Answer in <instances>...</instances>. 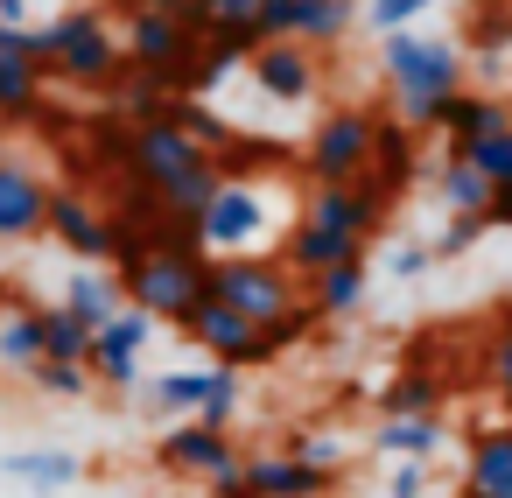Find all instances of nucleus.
Segmentation results:
<instances>
[{
	"label": "nucleus",
	"instance_id": "obj_1",
	"mask_svg": "<svg viewBox=\"0 0 512 498\" xmlns=\"http://www.w3.org/2000/svg\"><path fill=\"white\" fill-rule=\"evenodd\" d=\"M379 78H386V99L393 113L414 127V134H435L442 106L463 92L470 64L449 36H414V29H386V50H379Z\"/></svg>",
	"mask_w": 512,
	"mask_h": 498
},
{
	"label": "nucleus",
	"instance_id": "obj_2",
	"mask_svg": "<svg viewBox=\"0 0 512 498\" xmlns=\"http://www.w3.org/2000/svg\"><path fill=\"white\" fill-rule=\"evenodd\" d=\"M36 36V64H43V78H57V85H71V92H113L120 85V71H127V57H120V22H113V8H64L57 22H43V29H29Z\"/></svg>",
	"mask_w": 512,
	"mask_h": 498
},
{
	"label": "nucleus",
	"instance_id": "obj_3",
	"mask_svg": "<svg viewBox=\"0 0 512 498\" xmlns=\"http://www.w3.org/2000/svg\"><path fill=\"white\" fill-rule=\"evenodd\" d=\"M204 295L232 302L253 323H274L302 302V281L281 267V253H211L204 260Z\"/></svg>",
	"mask_w": 512,
	"mask_h": 498
},
{
	"label": "nucleus",
	"instance_id": "obj_4",
	"mask_svg": "<svg viewBox=\"0 0 512 498\" xmlns=\"http://www.w3.org/2000/svg\"><path fill=\"white\" fill-rule=\"evenodd\" d=\"M274 218H281V211H274L267 176H225L218 197L197 211V225H204V253H253L267 232H288V225H274Z\"/></svg>",
	"mask_w": 512,
	"mask_h": 498
},
{
	"label": "nucleus",
	"instance_id": "obj_5",
	"mask_svg": "<svg viewBox=\"0 0 512 498\" xmlns=\"http://www.w3.org/2000/svg\"><path fill=\"white\" fill-rule=\"evenodd\" d=\"M113 274H120V295H127L141 316H155V323H183L190 302L204 295V260H190V253H162V246L134 253V260L113 267Z\"/></svg>",
	"mask_w": 512,
	"mask_h": 498
},
{
	"label": "nucleus",
	"instance_id": "obj_6",
	"mask_svg": "<svg viewBox=\"0 0 512 498\" xmlns=\"http://www.w3.org/2000/svg\"><path fill=\"white\" fill-rule=\"evenodd\" d=\"M211 498H330L337 491V470L323 463H302L295 449H260V456H239L232 470L204 477Z\"/></svg>",
	"mask_w": 512,
	"mask_h": 498
},
{
	"label": "nucleus",
	"instance_id": "obj_7",
	"mask_svg": "<svg viewBox=\"0 0 512 498\" xmlns=\"http://www.w3.org/2000/svg\"><path fill=\"white\" fill-rule=\"evenodd\" d=\"M372 134H379L372 106H330L309 127V141H302V183H351V176H365Z\"/></svg>",
	"mask_w": 512,
	"mask_h": 498
},
{
	"label": "nucleus",
	"instance_id": "obj_8",
	"mask_svg": "<svg viewBox=\"0 0 512 498\" xmlns=\"http://www.w3.org/2000/svg\"><path fill=\"white\" fill-rule=\"evenodd\" d=\"M211 148H197L176 120H134V127H120V176L134 183V190H162V183H176L183 169H197Z\"/></svg>",
	"mask_w": 512,
	"mask_h": 498
},
{
	"label": "nucleus",
	"instance_id": "obj_9",
	"mask_svg": "<svg viewBox=\"0 0 512 498\" xmlns=\"http://www.w3.org/2000/svg\"><path fill=\"white\" fill-rule=\"evenodd\" d=\"M190 344H204L211 351V365H232V372H260V365H274V351H267V337H260V323L253 316H239L232 302H218V295H197L190 302V316L176 323Z\"/></svg>",
	"mask_w": 512,
	"mask_h": 498
},
{
	"label": "nucleus",
	"instance_id": "obj_10",
	"mask_svg": "<svg viewBox=\"0 0 512 498\" xmlns=\"http://www.w3.org/2000/svg\"><path fill=\"white\" fill-rule=\"evenodd\" d=\"M148 337H155V316H141L134 302H127L120 316H106V323L92 330V351H85L92 386H106V393H141V351H148Z\"/></svg>",
	"mask_w": 512,
	"mask_h": 498
},
{
	"label": "nucleus",
	"instance_id": "obj_11",
	"mask_svg": "<svg viewBox=\"0 0 512 498\" xmlns=\"http://www.w3.org/2000/svg\"><path fill=\"white\" fill-rule=\"evenodd\" d=\"M232 463H239L232 428H211V421H197V414H176V421L162 428V442H155V470H162V477H183V484H204V477H218V470H232Z\"/></svg>",
	"mask_w": 512,
	"mask_h": 498
},
{
	"label": "nucleus",
	"instance_id": "obj_12",
	"mask_svg": "<svg viewBox=\"0 0 512 498\" xmlns=\"http://www.w3.org/2000/svg\"><path fill=\"white\" fill-rule=\"evenodd\" d=\"M302 218H316V225L351 232V239H365V246H372V239L386 232V218H393V197H386L372 176H351V183H309Z\"/></svg>",
	"mask_w": 512,
	"mask_h": 498
},
{
	"label": "nucleus",
	"instance_id": "obj_13",
	"mask_svg": "<svg viewBox=\"0 0 512 498\" xmlns=\"http://www.w3.org/2000/svg\"><path fill=\"white\" fill-rule=\"evenodd\" d=\"M246 78H253L274 106H309V99L323 92V64H316V50H309V43H295V36L260 43V50L246 57Z\"/></svg>",
	"mask_w": 512,
	"mask_h": 498
},
{
	"label": "nucleus",
	"instance_id": "obj_14",
	"mask_svg": "<svg viewBox=\"0 0 512 498\" xmlns=\"http://www.w3.org/2000/svg\"><path fill=\"white\" fill-rule=\"evenodd\" d=\"M43 64H36V36L22 22H0V127H22L43 113Z\"/></svg>",
	"mask_w": 512,
	"mask_h": 498
},
{
	"label": "nucleus",
	"instance_id": "obj_15",
	"mask_svg": "<svg viewBox=\"0 0 512 498\" xmlns=\"http://www.w3.org/2000/svg\"><path fill=\"white\" fill-rule=\"evenodd\" d=\"M43 232H50L78 267H106V260H113V211H99V204L78 197V190H50Z\"/></svg>",
	"mask_w": 512,
	"mask_h": 498
},
{
	"label": "nucleus",
	"instance_id": "obj_16",
	"mask_svg": "<svg viewBox=\"0 0 512 498\" xmlns=\"http://www.w3.org/2000/svg\"><path fill=\"white\" fill-rule=\"evenodd\" d=\"M43 218H50V183H43L29 162L0 155V246L43 239Z\"/></svg>",
	"mask_w": 512,
	"mask_h": 498
},
{
	"label": "nucleus",
	"instance_id": "obj_17",
	"mask_svg": "<svg viewBox=\"0 0 512 498\" xmlns=\"http://www.w3.org/2000/svg\"><path fill=\"white\" fill-rule=\"evenodd\" d=\"M498 127H512V99H498V92H456L449 106H442V120H435V134H442V148L449 155H463L470 141H484V134H498Z\"/></svg>",
	"mask_w": 512,
	"mask_h": 498
},
{
	"label": "nucleus",
	"instance_id": "obj_18",
	"mask_svg": "<svg viewBox=\"0 0 512 498\" xmlns=\"http://www.w3.org/2000/svg\"><path fill=\"white\" fill-rule=\"evenodd\" d=\"M365 176L400 204L407 197V183H414V127L400 120V113H379V134H372V162H365Z\"/></svg>",
	"mask_w": 512,
	"mask_h": 498
},
{
	"label": "nucleus",
	"instance_id": "obj_19",
	"mask_svg": "<svg viewBox=\"0 0 512 498\" xmlns=\"http://www.w3.org/2000/svg\"><path fill=\"white\" fill-rule=\"evenodd\" d=\"M365 288H372V274H365V253H358V260H337V267L309 274L302 281V302L330 323V316H358L365 309Z\"/></svg>",
	"mask_w": 512,
	"mask_h": 498
},
{
	"label": "nucleus",
	"instance_id": "obj_20",
	"mask_svg": "<svg viewBox=\"0 0 512 498\" xmlns=\"http://www.w3.org/2000/svg\"><path fill=\"white\" fill-rule=\"evenodd\" d=\"M463 498H512V428H491V435L470 442Z\"/></svg>",
	"mask_w": 512,
	"mask_h": 498
},
{
	"label": "nucleus",
	"instance_id": "obj_21",
	"mask_svg": "<svg viewBox=\"0 0 512 498\" xmlns=\"http://www.w3.org/2000/svg\"><path fill=\"white\" fill-rule=\"evenodd\" d=\"M358 29V8L351 0H288V36L309 43V50H330Z\"/></svg>",
	"mask_w": 512,
	"mask_h": 498
},
{
	"label": "nucleus",
	"instance_id": "obj_22",
	"mask_svg": "<svg viewBox=\"0 0 512 498\" xmlns=\"http://www.w3.org/2000/svg\"><path fill=\"white\" fill-rule=\"evenodd\" d=\"M0 470H8L15 484H29V491H43V498H50V491H71V484L85 477V463H78L71 449H15Z\"/></svg>",
	"mask_w": 512,
	"mask_h": 498
},
{
	"label": "nucleus",
	"instance_id": "obj_23",
	"mask_svg": "<svg viewBox=\"0 0 512 498\" xmlns=\"http://www.w3.org/2000/svg\"><path fill=\"white\" fill-rule=\"evenodd\" d=\"M64 309L78 316V323H106V316H120L127 309V295H120V274H99V267H78L71 281H64Z\"/></svg>",
	"mask_w": 512,
	"mask_h": 498
},
{
	"label": "nucleus",
	"instance_id": "obj_24",
	"mask_svg": "<svg viewBox=\"0 0 512 498\" xmlns=\"http://www.w3.org/2000/svg\"><path fill=\"white\" fill-rule=\"evenodd\" d=\"M211 372L218 365H204V372H162V379H141V407L148 414H197L204 407V393H211Z\"/></svg>",
	"mask_w": 512,
	"mask_h": 498
},
{
	"label": "nucleus",
	"instance_id": "obj_25",
	"mask_svg": "<svg viewBox=\"0 0 512 498\" xmlns=\"http://www.w3.org/2000/svg\"><path fill=\"white\" fill-rule=\"evenodd\" d=\"M379 456H435L442 449V421L435 414H379V435H372Z\"/></svg>",
	"mask_w": 512,
	"mask_h": 498
},
{
	"label": "nucleus",
	"instance_id": "obj_26",
	"mask_svg": "<svg viewBox=\"0 0 512 498\" xmlns=\"http://www.w3.org/2000/svg\"><path fill=\"white\" fill-rule=\"evenodd\" d=\"M43 358V309H0V372H29Z\"/></svg>",
	"mask_w": 512,
	"mask_h": 498
},
{
	"label": "nucleus",
	"instance_id": "obj_27",
	"mask_svg": "<svg viewBox=\"0 0 512 498\" xmlns=\"http://www.w3.org/2000/svg\"><path fill=\"white\" fill-rule=\"evenodd\" d=\"M162 120H176V127H183V134H190L197 148H211V155H218V148L232 141V120H218V113H211V99H190V92H176Z\"/></svg>",
	"mask_w": 512,
	"mask_h": 498
},
{
	"label": "nucleus",
	"instance_id": "obj_28",
	"mask_svg": "<svg viewBox=\"0 0 512 498\" xmlns=\"http://www.w3.org/2000/svg\"><path fill=\"white\" fill-rule=\"evenodd\" d=\"M435 197H442V211H484V197H491V176H477L463 155H449V162L435 169Z\"/></svg>",
	"mask_w": 512,
	"mask_h": 498
},
{
	"label": "nucleus",
	"instance_id": "obj_29",
	"mask_svg": "<svg viewBox=\"0 0 512 498\" xmlns=\"http://www.w3.org/2000/svg\"><path fill=\"white\" fill-rule=\"evenodd\" d=\"M22 379H29L36 393H50V400H85V393H92V372H85L78 358H36Z\"/></svg>",
	"mask_w": 512,
	"mask_h": 498
},
{
	"label": "nucleus",
	"instance_id": "obj_30",
	"mask_svg": "<svg viewBox=\"0 0 512 498\" xmlns=\"http://www.w3.org/2000/svg\"><path fill=\"white\" fill-rule=\"evenodd\" d=\"M435 407H442V379L435 372H400L379 393V414H435Z\"/></svg>",
	"mask_w": 512,
	"mask_h": 498
},
{
	"label": "nucleus",
	"instance_id": "obj_31",
	"mask_svg": "<svg viewBox=\"0 0 512 498\" xmlns=\"http://www.w3.org/2000/svg\"><path fill=\"white\" fill-rule=\"evenodd\" d=\"M85 351H92V323H78L64 302L43 309V358H78L85 365Z\"/></svg>",
	"mask_w": 512,
	"mask_h": 498
},
{
	"label": "nucleus",
	"instance_id": "obj_32",
	"mask_svg": "<svg viewBox=\"0 0 512 498\" xmlns=\"http://www.w3.org/2000/svg\"><path fill=\"white\" fill-rule=\"evenodd\" d=\"M463 162H470L477 176H491V183H512V127H498V134L470 141V148H463Z\"/></svg>",
	"mask_w": 512,
	"mask_h": 498
},
{
	"label": "nucleus",
	"instance_id": "obj_33",
	"mask_svg": "<svg viewBox=\"0 0 512 498\" xmlns=\"http://www.w3.org/2000/svg\"><path fill=\"white\" fill-rule=\"evenodd\" d=\"M428 8H442V0H365V8H358V22L386 36V29H414Z\"/></svg>",
	"mask_w": 512,
	"mask_h": 498
},
{
	"label": "nucleus",
	"instance_id": "obj_34",
	"mask_svg": "<svg viewBox=\"0 0 512 498\" xmlns=\"http://www.w3.org/2000/svg\"><path fill=\"white\" fill-rule=\"evenodd\" d=\"M484 232H491V225H484V211H449V225H442V239H435L428 253H435V260H463Z\"/></svg>",
	"mask_w": 512,
	"mask_h": 498
},
{
	"label": "nucleus",
	"instance_id": "obj_35",
	"mask_svg": "<svg viewBox=\"0 0 512 498\" xmlns=\"http://www.w3.org/2000/svg\"><path fill=\"white\" fill-rule=\"evenodd\" d=\"M197 421H211V428H232V421H239V372H232V365L211 372V393H204Z\"/></svg>",
	"mask_w": 512,
	"mask_h": 498
},
{
	"label": "nucleus",
	"instance_id": "obj_36",
	"mask_svg": "<svg viewBox=\"0 0 512 498\" xmlns=\"http://www.w3.org/2000/svg\"><path fill=\"white\" fill-rule=\"evenodd\" d=\"M484 379L491 386H512V309L484 330Z\"/></svg>",
	"mask_w": 512,
	"mask_h": 498
},
{
	"label": "nucleus",
	"instance_id": "obj_37",
	"mask_svg": "<svg viewBox=\"0 0 512 498\" xmlns=\"http://www.w3.org/2000/svg\"><path fill=\"white\" fill-rule=\"evenodd\" d=\"M386 498H428V463H421V456H393Z\"/></svg>",
	"mask_w": 512,
	"mask_h": 498
},
{
	"label": "nucleus",
	"instance_id": "obj_38",
	"mask_svg": "<svg viewBox=\"0 0 512 498\" xmlns=\"http://www.w3.org/2000/svg\"><path fill=\"white\" fill-rule=\"evenodd\" d=\"M428 267H435V253H428L421 239H400V246L386 253V274H400V281H421Z\"/></svg>",
	"mask_w": 512,
	"mask_h": 498
},
{
	"label": "nucleus",
	"instance_id": "obj_39",
	"mask_svg": "<svg viewBox=\"0 0 512 498\" xmlns=\"http://www.w3.org/2000/svg\"><path fill=\"white\" fill-rule=\"evenodd\" d=\"M302 463H323V470H344V449H337V435H295L288 442Z\"/></svg>",
	"mask_w": 512,
	"mask_h": 498
},
{
	"label": "nucleus",
	"instance_id": "obj_40",
	"mask_svg": "<svg viewBox=\"0 0 512 498\" xmlns=\"http://www.w3.org/2000/svg\"><path fill=\"white\" fill-rule=\"evenodd\" d=\"M484 225H505V232H512V183H491V197H484Z\"/></svg>",
	"mask_w": 512,
	"mask_h": 498
},
{
	"label": "nucleus",
	"instance_id": "obj_41",
	"mask_svg": "<svg viewBox=\"0 0 512 498\" xmlns=\"http://www.w3.org/2000/svg\"><path fill=\"white\" fill-rule=\"evenodd\" d=\"M29 15V0H0V22H22Z\"/></svg>",
	"mask_w": 512,
	"mask_h": 498
},
{
	"label": "nucleus",
	"instance_id": "obj_42",
	"mask_svg": "<svg viewBox=\"0 0 512 498\" xmlns=\"http://www.w3.org/2000/svg\"><path fill=\"white\" fill-rule=\"evenodd\" d=\"M498 407H505V421H512V386H498Z\"/></svg>",
	"mask_w": 512,
	"mask_h": 498
},
{
	"label": "nucleus",
	"instance_id": "obj_43",
	"mask_svg": "<svg viewBox=\"0 0 512 498\" xmlns=\"http://www.w3.org/2000/svg\"><path fill=\"white\" fill-rule=\"evenodd\" d=\"M0 155H8V127H0Z\"/></svg>",
	"mask_w": 512,
	"mask_h": 498
},
{
	"label": "nucleus",
	"instance_id": "obj_44",
	"mask_svg": "<svg viewBox=\"0 0 512 498\" xmlns=\"http://www.w3.org/2000/svg\"><path fill=\"white\" fill-rule=\"evenodd\" d=\"M505 428H512V421H505Z\"/></svg>",
	"mask_w": 512,
	"mask_h": 498
}]
</instances>
